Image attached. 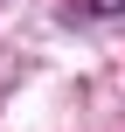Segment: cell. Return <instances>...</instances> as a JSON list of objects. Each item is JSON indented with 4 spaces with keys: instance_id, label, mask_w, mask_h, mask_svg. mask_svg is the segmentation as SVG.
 I'll return each instance as SVG.
<instances>
[{
    "instance_id": "6da1fadb",
    "label": "cell",
    "mask_w": 125,
    "mask_h": 132,
    "mask_svg": "<svg viewBox=\"0 0 125 132\" xmlns=\"http://www.w3.org/2000/svg\"><path fill=\"white\" fill-rule=\"evenodd\" d=\"M90 21H125V0H84Z\"/></svg>"
}]
</instances>
